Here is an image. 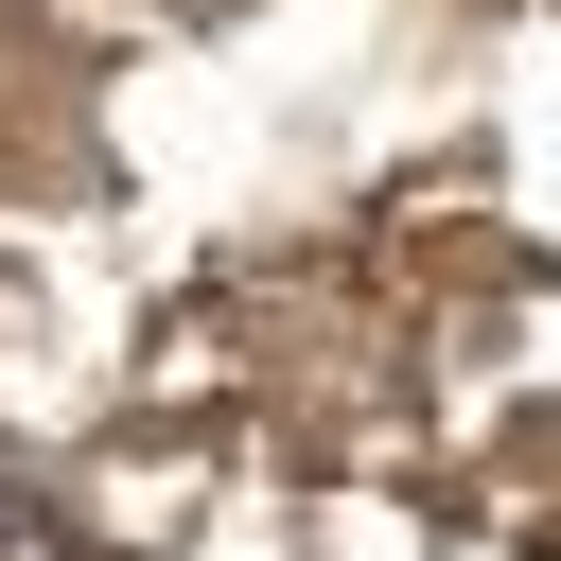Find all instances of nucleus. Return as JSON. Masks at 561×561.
Here are the masks:
<instances>
[{
    "label": "nucleus",
    "mask_w": 561,
    "mask_h": 561,
    "mask_svg": "<svg viewBox=\"0 0 561 561\" xmlns=\"http://www.w3.org/2000/svg\"><path fill=\"white\" fill-rule=\"evenodd\" d=\"M0 561H88V543H70V508H53L18 456H0Z\"/></svg>",
    "instance_id": "f257e3e1"
}]
</instances>
